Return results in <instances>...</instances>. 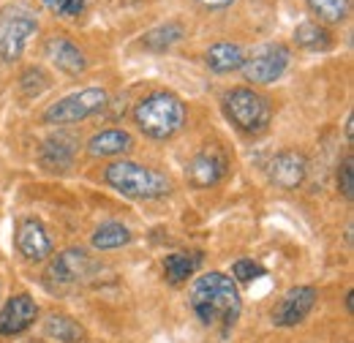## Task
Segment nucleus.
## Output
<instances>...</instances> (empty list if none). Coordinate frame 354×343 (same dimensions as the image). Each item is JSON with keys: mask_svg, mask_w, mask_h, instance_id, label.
Listing matches in <instances>:
<instances>
[{"mask_svg": "<svg viewBox=\"0 0 354 343\" xmlns=\"http://www.w3.org/2000/svg\"><path fill=\"white\" fill-rule=\"evenodd\" d=\"M191 310L205 327H218L221 335H229L243 313V297L237 284L226 272H205L191 284Z\"/></svg>", "mask_w": 354, "mask_h": 343, "instance_id": "f257e3e1", "label": "nucleus"}, {"mask_svg": "<svg viewBox=\"0 0 354 343\" xmlns=\"http://www.w3.org/2000/svg\"><path fill=\"white\" fill-rule=\"evenodd\" d=\"M133 123L145 136L167 142L185 123V104L172 90H153L133 106Z\"/></svg>", "mask_w": 354, "mask_h": 343, "instance_id": "f03ea898", "label": "nucleus"}, {"mask_svg": "<svg viewBox=\"0 0 354 343\" xmlns=\"http://www.w3.org/2000/svg\"><path fill=\"white\" fill-rule=\"evenodd\" d=\"M104 180L109 188H115L118 194H123L126 199H139V202H150V199H161L172 194V180L158 169L142 167L136 161H115L104 169Z\"/></svg>", "mask_w": 354, "mask_h": 343, "instance_id": "7ed1b4c3", "label": "nucleus"}, {"mask_svg": "<svg viewBox=\"0 0 354 343\" xmlns=\"http://www.w3.org/2000/svg\"><path fill=\"white\" fill-rule=\"evenodd\" d=\"M226 120L243 133H262L272 120V106L254 87H232L221 95Z\"/></svg>", "mask_w": 354, "mask_h": 343, "instance_id": "20e7f679", "label": "nucleus"}, {"mask_svg": "<svg viewBox=\"0 0 354 343\" xmlns=\"http://www.w3.org/2000/svg\"><path fill=\"white\" fill-rule=\"evenodd\" d=\"M39 33L36 14L22 3H8L0 8V60L14 63L22 57L25 46Z\"/></svg>", "mask_w": 354, "mask_h": 343, "instance_id": "39448f33", "label": "nucleus"}, {"mask_svg": "<svg viewBox=\"0 0 354 343\" xmlns=\"http://www.w3.org/2000/svg\"><path fill=\"white\" fill-rule=\"evenodd\" d=\"M106 104H109V93L104 87H85V90H77V93L55 101L52 106H46L44 123L71 126V123H80V120H88L93 115H98Z\"/></svg>", "mask_w": 354, "mask_h": 343, "instance_id": "423d86ee", "label": "nucleus"}, {"mask_svg": "<svg viewBox=\"0 0 354 343\" xmlns=\"http://www.w3.org/2000/svg\"><path fill=\"white\" fill-rule=\"evenodd\" d=\"M292 63V49L286 44L275 41V44H265L259 46L251 57H245L243 63V77L245 82H254V85H270L275 80L283 77V71L289 68Z\"/></svg>", "mask_w": 354, "mask_h": 343, "instance_id": "0eeeda50", "label": "nucleus"}, {"mask_svg": "<svg viewBox=\"0 0 354 343\" xmlns=\"http://www.w3.org/2000/svg\"><path fill=\"white\" fill-rule=\"evenodd\" d=\"M93 270H95V264L85 248H66L57 257H52L49 267H46V281H49V286L63 289V286L82 284L85 278L93 275Z\"/></svg>", "mask_w": 354, "mask_h": 343, "instance_id": "6e6552de", "label": "nucleus"}, {"mask_svg": "<svg viewBox=\"0 0 354 343\" xmlns=\"http://www.w3.org/2000/svg\"><path fill=\"white\" fill-rule=\"evenodd\" d=\"M316 289L313 286H292L281 302L272 308V324L275 327H297L300 322H306L313 305H316Z\"/></svg>", "mask_w": 354, "mask_h": 343, "instance_id": "1a4fd4ad", "label": "nucleus"}, {"mask_svg": "<svg viewBox=\"0 0 354 343\" xmlns=\"http://www.w3.org/2000/svg\"><path fill=\"white\" fill-rule=\"evenodd\" d=\"M39 319V305L30 295H14L8 297L6 305L0 308V335L3 338H14L19 333H25L28 327H33V322Z\"/></svg>", "mask_w": 354, "mask_h": 343, "instance_id": "9d476101", "label": "nucleus"}, {"mask_svg": "<svg viewBox=\"0 0 354 343\" xmlns=\"http://www.w3.org/2000/svg\"><path fill=\"white\" fill-rule=\"evenodd\" d=\"M17 251L28 261H44L55 254V243L39 218H25L17 226Z\"/></svg>", "mask_w": 354, "mask_h": 343, "instance_id": "9b49d317", "label": "nucleus"}, {"mask_svg": "<svg viewBox=\"0 0 354 343\" xmlns=\"http://www.w3.org/2000/svg\"><path fill=\"white\" fill-rule=\"evenodd\" d=\"M270 180L278 185V188H283V191H295V188H300L303 183H306V177H308V158L303 156V153H297V150H283V153H278L272 161H270Z\"/></svg>", "mask_w": 354, "mask_h": 343, "instance_id": "f8f14e48", "label": "nucleus"}, {"mask_svg": "<svg viewBox=\"0 0 354 343\" xmlns=\"http://www.w3.org/2000/svg\"><path fill=\"white\" fill-rule=\"evenodd\" d=\"M77 147L80 142L68 133H55L49 136L44 145H41V167L46 172H68L74 167V156H77Z\"/></svg>", "mask_w": 354, "mask_h": 343, "instance_id": "ddd939ff", "label": "nucleus"}, {"mask_svg": "<svg viewBox=\"0 0 354 343\" xmlns=\"http://www.w3.org/2000/svg\"><path fill=\"white\" fill-rule=\"evenodd\" d=\"M44 55H46V60H52L60 71H66V74H71V77H77V74H82V71L88 68L85 52L71 41V39H66V36H52L44 46Z\"/></svg>", "mask_w": 354, "mask_h": 343, "instance_id": "4468645a", "label": "nucleus"}, {"mask_svg": "<svg viewBox=\"0 0 354 343\" xmlns=\"http://www.w3.org/2000/svg\"><path fill=\"white\" fill-rule=\"evenodd\" d=\"M226 158L216 150H205L199 153L191 164H188V180L196 185V188H210V185H218L226 174Z\"/></svg>", "mask_w": 354, "mask_h": 343, "instance_id": "2eb2a0df", "label": "nucleus"}, {"mask_svg": "<svg viewBox=\"0 0 354 343\" xmlns=\"http://www.w3.org/2000/svg\"><path fill=\"white\" fill-rule=\"evenodd\" d=\"M85 147L93 158H115V156H126L131 150L133 136L123 129H104L93 133Z\"/></svg>", "mask_w": 354, "mask_h": 343, "instance_id": "dca6fc26", "label": "nucleus"}, {"mask_svg": "<svg viewBox=\"0 0 354 343\" xmlns=\"http://www.w3.org/2000/svg\"><path fill=\"white\" fill-rule=\"evenodd\" d=\"M245 49L234 41H218L213 44L207 52H205V63L213 74H232V71H240L243 63H245Z\"/></svg>", "mask_w": 354, "mask_h": 343, "instance_id": "f3484780", "label": "nucleus"}, {"mask_svg": "<svg viewBox=\"0 0 354 343\" xmlns=\"http://www.w3.org/2000/svg\"><path fill=\"white\" fill-rule=\"evenodd\" d=\"M131 243V229L120 221H106L93 232V248L95 251H115Z\"/></svg>", "mask_w": 354, "mask_h": 343, "instance_id": "a211bd4d", "label": "nucleus"}, {"mask_svg": "<svg viewBox=\"0 0 354 343\" xmlns=\"http://www.w3.org/2000/svg\"><path fill=\"white\" fill-rule=\"evenodd\" d=\"M202 267V254L194 251V254H169L164 259V275L172 286L185 284L196 270Z\"/></svg>", "mask_w": 354, "mask_h": 343, "instance_id": "6ab92c4d", "label": "nucleus"}, {"mask_svg": "<svg viewBox=\"0 0 354 343\" xmlns=\"http://www.w3.org/2000/svg\"><path fill=\"white\" fill-rule=\"evenodd\" d=\"M44 333L49 338L60 343H80L85 341V327L71 319V316H63V313H52L44 322Z\"/></svg>", "mask_w": 354, "mask_h": 343, "instance_id": "aec40b11", "label": "nucleus"}, {"mask_svg": "<svg viewBox=\"0 0 354 343\" xmlns=\"http://www.w3.org/2000/svg\"><path fill=\"white\" fill-rule=\"evenodd\" d=\"M295 44L303 46V49H308V52H324V49H330L333 36H330V30L324 25L308 19V22H300L295 28Z\"/></svg>", "mask_w": 354, "mask_h": 343, "instance_id": "412c9836", "label": "nucleus"}, {"mask_svg": "<svg viewBox=\"0 0 354 343\" xmlns=\"http://www.w3.org/2000/svg\"><path fill=\"white\" fill-rule=\"evenodd\" d=\"M183 36H185V30H183L180 22H167V25H158V28L147 30V33L142 36V46H147V49H153V52H167V49H172L177 41H183Z\"/></svg>", "mask_w": 354, "mask_h": 343, "instance_id": "4be33fe9", "label": "nucleus"}, {"mask_svg": "<svg viewBox=\"0 0 354 343\" xmlns=\"http://www.w3.org/2000/svg\"><path fill=\"white\" fill-rule=\"evenodd\" d=\"M308 8L322 19V22H344L349 17V0H306Z\"/></svg>", "mask_w": 354, "mask_h": 343, "instance_id": "5701e85b", "label": "nucleus"}, {"mask_svg": "<svg viewBox=\"0 0 354 343\" xmlns=\"http://www.w3.org/2000/svg\"><path fill=\"white\" fill-rule=\"evenodd\" d=\"M46 87H49V74H46L41 66H30V68L22 71V77H19V90H22L28 98L41 95Z\"/></svg>", "mask_w": 354, "mask_h": 343, "instance_id": "b1692460", "label": "nucleus"}, {"mask_svg": "<svg viewBox=\"0 0 354 343\" xmlns=\"http://www.w3.org/2000/svg\"><path fill=\"white\" fill-rule=\"evenodd\" d=\"M267 270L259 264V261H254V259H237L234 264H232V281L234 284H251V281H257V278H265Z\"/></svg>", "mask_w": 354, "mask_h": 343, "instance_id": "393cba45", "label": "nucleus"}, {"mask_svg": "<svg viewBox=\"0 0 354 343\" xmlns=\"http://www.w3.org/2000/svg\"><path fill=\"white\" fill-rule=\"evenodd\" d=\"M41 3H44L55 17H60V19H74L88 6V0H41Z\"/></svg>", "mask_w": 354, "mask_h": 343, "instance_id": "a878e982", "label": "nucleus"}, {"mask_svg": "<svg viewBox=\"0 0 354 343\" xmlns=\"http://www.w3.org/2000/svg\"><path fill=\"white\" fill-rule=\"evenodd\" d=\"M338 191L344 194V199H354V158L352 156H346L344 158V164H341V169H338Z\"/></svg>", "mask_w": 354, "mask_h": 343, "instance_id": "bb28decb", "label": "nucleus"}, {"mask_svg": "<svg viewBox=\"0 0 354 343\" xmlns=\"http://www.w3.org/2000/svg\"><path fill=\"white\" fill-rule=\"evenodd\" d=\"M199 6H205V8H226V6H232L234 0H196Z\"/></svg>", "mask_w": 354, "mask_h": 343, "instance_id": "cd10ccee", "label": "nucleus"}, {"mask_svg": "<svg viewBox=\"0 0 354 343\" xmlns=\"http://www.w3.org/2000/svg\"><path fill=\"white\" fill-rule=\"evenodd\" d=\"M352 123H354V118L349 115V118H346V139H349V142H352V133H354Z\"/></svg>", "mask_w": 354, "mask_h": 343, "instance_id": "c85d7f7f", "label": "nucleus"}, {"mask_svg": "<svg viewBox=\"0 0 354 343\" xmlns=\"http://www.w3.org/2000/svg\"><path fill=\"white\" fill-rule=\"evenodd\" d=\"M352 308H354V292H349V295H346V310L352 313Z\"/></svg>", "mask_w": 354, "mask_h": 343, "instance_id": "c756f323", "label": "nucleus"}]
</instances>
